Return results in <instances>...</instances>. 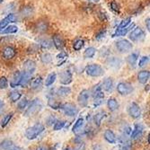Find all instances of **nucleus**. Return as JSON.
<instances>
[{
    "mask_svg": "<svg viewBox=\"0 0 150 150\" xmlns=\"http://www.w3.org/2000/svg\"><path fill=\"white\" fill-rule=\"evenodd\" d=\"M56 79H57V74H56L55 72L50 73V74L47 76V78H46L45 86H52L54 83H55Z\"/></svg>",
    "mask_w": 150,
    "mask_h": 150,
    "instance_id": "33",
    "label": "nucleus"
},
{
    "mask_svg": "<svg viewBox=\"0 0 150 150\" xmlns=\"http://www.w3.org/2000/svg\"><path fill=\"white\" fill-rule=\"evenodd\" d=\"M13 143L12 140L10 139H5L3 140L1 143H0V149H3V150H8L9 148H11L13 146Z\"/></svg>",
    "mask_w": 150,
    "mask_h": 150,
    "instance_id": "38",
    "label": "nucleus"
},
{
    "mask_svg": "<svg viewBox=\"0 0 150 150\" xmlns=\"http://www.w3.org/2000/svg\"><path fill=\"white\" fill-rule=\"evenodd\" d=\"M120 150H131V145L120 146Z\"/></svg>",
    "mask_w": 150,
    "mask_h": 150,
    "instance_id": "50",
    "label": "nucleus"
},
{
    "mask_svg": "<svg viewBox=\"0 0 150 150\" xmlns=\"http://www.w3.org/2000/svg\"><path fill=\"white\" fill-rule=\"evenodd\" d=\"M150 76V73L148 70H142L139 71V73L138 74V81L139 82L140 84L145 85L147 83V81L149 79Z\"/></svg>",
    "mask_w": 150,
    "mask_h": 150,
    "instance_id": "24",
    "label": "nucleus"
},
{
    "mask_svg": "<svg viewBox=\"0 0 150 150\" xmlns=\"http://www.w3.org/2000/svg\"><path fill=\"white\" fill-rule=\"evenodd\" d=\"M107 106H108L109 110H110L111 112H114V111L118 110L120 105H119V103L117 102L116 99L110 98V99L107 101Z\"/></svg>",
    "mask_w": 150,
    "mask_h": 150,
    "instance_id": "28",
    "label": "nucleus"
},
{
    "mask_svg": "<svg viewBox=\"0 0 150 150\" xmlns=\"http://www.w3.org/2000/svg\"><path fill=\"white\" fill-rule=\"evenodd\" d=\"M105 116H106L105 112H97L96 114L93 116V122H94V124L96 125L97 127H99L101 125L102 120L105 118Z\"/></svg>",
    "mask_w": 150,
    "mask_h": 150,
    "instance_id": "29",
    "label": "nucleus"
},
{
    "mask_svg": "<svg viewBox=\"0 0 150 150\" xmlns=\"http://www.w3.org/2000/svg\"><path fill=\"white\" fill-rule=\"evenodd\" d=\"M60 109L64 112V114H66L67 116H69V117H75L78 113V109L76 108V106L70 103L61 104Z\"/></svg>",
    "mask_w": 150,
    "mask_h": 150,
    "instance_id": "4",
    "label": "nucleus"
},
{
    "mask_svg": "<svg viewBox=\"0 0 150 150\" xmlns=\"http://www.w3.org/2000/svg\"><path fill=\"white\" fill-rule=\"evenodd\" d=\"M38 42H39L40 47H42V49H46V50L50 49L53 45L52 42L49 39H40Z\"/></svg>",
    "mask_w": 150,
    "mask_h": 150,
    "instance_id": "30",
    "label": "nucleus"
},
{
    "mask_svg": "<svg viewBox=\"0 0 150 150\" xmlns=\"http://www.w3.org/2000/svg\"><path fill=\"white\" fill-rule=\"evenodd\" d=\"M48 104L50 108L54 109V110H59L61 107V103L59 102H58L55 98L53 97H50L49 101H48Z\"/></svg>",
    "mask_w": 150,
    "mask_h": 150,
    "instance_id": "34",
    "label": "nucleus"
},
{
    "mask_svg": "<svg viewBox=\"0 0 150 150\" xmlns=\"http://www.w3.org/2000/svg\"><path fill=\"white\" fill-rule=\"evenodd\" d=\"M111 8H112L114 12L120 13V6H119V5H118L115 1H112V2L111 3Z\"/></svg>",
    "mask_w": 150,
    "mask_h": 150,
    "instance_id": "47",
    "label": "nucleus"
},
{
    "mask_svg": "<svg viewBox=\"0 0 150 150\" xmlns=\"http://www.w3.org/2000/svg\"><path fill=\"white\" fill-rule=\"evenodd\" d=\"M63 150H72L71 148H65V149H63Z\"/></svg>",
    "mask_w": 150,
    "mask_h": 150,
    "instance_id": "56",
    "label": "nucleus"
},
{
    "mask_svg": "<svg viewBox=\"0 0 150 150\" xmlns=\"http://www.w3.org/2000/svg\"><path fill=\"white\" fill-rule=\"evenodd\" d=\"M73 80V76L70 70H65L59 74V81L62 85H69Z\"/></svg>",
    "mask_w": 150,
    "mask_h": 150,
    "instance_id": "11",
    "label": "nucleus"
},
{
    "mask_svg": "<svg viewBox=\"0 0 150 150\" xmlns=\"http://www.w3.org/2000/svg\"><path fill=\"white\" fill-rule=\"evenodd\" d=\"M95 53H96V49L94 47H88L84 51V58L85 59H92L95 55Z\"/></svg>",
    "mask_w": 150,
    "mask_h": 150,
    "instance_id": "32",
    "label": "nucleus"
},
{
    "mask_svg": "<svg viewBox=\"0 0 150 150\" xmlns=\"http://www.w3.org/2000/svg\"><path fill=\"white\" fill-rule=\"evenodd\" d=\"M8 150H23V149L22 147H19V146H15L13 148H9Z\"/></svg>",
    "mask_w": 150,
    "mask_h": 150,
    "instance_id": "53",
    "label": "nucleus"
},
{
    "mask_svg": "<svg viewBox=\"0 0 150 150\" xmlns=\"http://www.w3.org/2000/svg\"><path fill=\"white\" fill-rule=\"evenodd\" d=\"M44 129H45V127L43 124L36 123L32 127L27 128V129L25 130V137L29 140L35 139L44 131Z\"/></svg>",
    "mask_w": 150,
    "mask_h": 150,
    "instance_id": "1",
    "label": "nucleus"
},
{
    "mask_svg": "<svg viewBox=\"0 0 150 150\" xmlns=\"http://www.w3.org/2000/svg\"><path fill=\"white\" fill-rule=\"evenodd\" d=\"M36 150H48V149H47V147H45V146H40L37 147V148H36Z\"/></svg>",
    "mask_w": 150,
    "mask_h": 150,
    "instance_id": "54",
    "label": "nucleus"
},
{
    "mask_svg": "<svg viewBox=\"0 0 150 150\" xmlns=\"http://www.w3.org/2000/svg\"><path fill=\"white\" fill-rule=\"evenodd\" d=\"M117 91L121 95H128L133 91V87L127 82H120L117 86Z\"/></svg>",
    "mask_w": 150,
    "mask_h": 150,
    "instance_id": "8",
    "label": "nucleus"
},
{
    "mask_svg": "<svg viewBox=\"0 0 150 150\" xmlns=\"http://www.w3.org/2000/svg\"><path fill=\"white\" fill-rule=\"evenodd\" d=\"M31 79H32L31 75L27 74L25 72H22V78H21V81H20V86L26 87L27 86L29 85Z\"/></svg>",
    "mask_w": 150,
    "mask_h": 150,
    "instance_id": "27",
    "label": "nucleus"
},
{
    "mask_svg": "<svg viewBox=\"0 0 150 150\" xmlns=\"http://www.w3.org/2000/svg\"><path fill=\"white\" fill-rule=\"evenodd\" d=\"M27 105H28V100H27L26 98H23L18 103V109L20 111H23L24 109L27 107Z\"/></svg>",
    "mask_w": 150,
    "mask_h": 150,
    "instance_id": "43",
    "label": "nucleus"
},
{
    "mask_svg": "<svg viewBox=\"0 0 150 150\" xmlns=\"http://www.w3.org/2000/svg\"><path fill=\"white\" fill-rule=\"evenodd\" d=\"M85 149V144L83 142H79L77 144V146L75 148V150H84Z\"/></svg>",
    "mask_w": 150,
    "mask_h": 150,
    "instance_id": "49",
    "label": "nucleus"
},
{
    "mask_svg": "<svg viewBox=\"0 0 150 150\" xmlns=\"http://www.w3.org/2000/svg\"><path fill=\"white\" fill-rule=\"evenodd\" d=\"M34 29L38 33H45L49 29V23L48 22L43 21V20L38 21L35 24Z\"/></svg>",
    "mask_w": 150,
    "mask_h": 150,
    "instance_id": "16",
    "label": "nucleus"
},
{
    "mask_svg": "<svg viewBox=\"0 0 150 150\" xmlns=\"http://www.w3.org/2000/svg\"><path fill=\"white\" fill-rule=\"evenodd\" d=\"M42 83H43V79L40 76H38L33 79H31L30 83H29V86L33 90H36V89H39L40 87H42Z\"/></svg>",
    "mask_w": 150,
    "mask_h": 150,
    "instance_id": "19",
    "label": "nucleus"
},
{
    "mask_svg": "<svg viewBox=\"0 0 150 150\" xmlns=\"http://www.w3.org/2000/svg\"><path fill=\"white\" fill-rule=\"evenodd\" d=\"M34 13V9L33 6H23L21 11H20V16L23 18H28V17H31Z\"/></svg>",
    "mask_w": 150,
    "mask_h": 150,
    "instance_id": "22",
    "label": "nucleus"
},
{
    "mask_svg": "<svg viewBox=\"0 0 150 150\" xmlns=\"http://www.w3.org/2000/svg\"><path fill=\"white\" fill-rule=\"evenodd\" d=\"M52 43L59 50H62L65 46V40L63 37L59 34H55L52 37Z\"/></svg>",
    "mask_w": 150,
    "mask_h": 150,
    "instance_id": "14",
    "label": "nucleus"
},
{
    "mask_svg": "<svg viewBox=\"0 0 150 150\" xmlns=\"http://www.w3.org/2000/svg\"><path fill=\"white\" fill-rule=\"evenodd\" d=\"M21 78H22V72L20 71H16L15 73L13 74V76H12V79L10 81V86L12 88H15V87H17L20 86V81H21Z\"/></svg>",
    "mask_w": 150,
    "mask_h": 150,
    "instance_id": "18",
    "label": "nucleus"
},
{
    "mask_svg": "<svg viewBox=\"0 0 150 150\" xmlns=\"http://www.w3.org/2000/svg\"><path fill=\"white\" fill-rule=\"evenodd\" d=\"M84 125V119L83 118H79L76 122L75 125L73 126V132L74 133H77Z\"/></svg>",
    "mask_w": 150,
    "mask_h": 150,
    "instance_id": "37",
    "label": "nucleus"
},
{
    "mask_svg": "<svg viewBox=\"0 0 150 150\" xmlns=\"http://www.w3.org/2000/svg\"><path fill=\"white\" fill-rule=\"evenodd\" d=\"M21 97H22V93L17 90H13L9 93V98L11 99V101L13 103H16V102L19 101L21 99Z\"/></svg>",
    "mask_w": 150,
    "mask_h": 150,
    "instance_id": "36",
    "label": "nucleus"
},
{
    "mask_svg": "<svg viewBox=\"0 0 150 150\" xmlns=\"http://www.w3.org/2000/svg\"><path fill=\"white\" fill-rule=\"evenodd\" d=\"M13 112H10V113H8L7 115H6L3 118V120L1 121V127L2 128H6L7 126V124L10 122V120L13 118Z\"/></svg>",
    "mask_w": 150,
    "mask_h": 150,
    "instance_id": "41",
    "label": "nucleus"
},
{
    "mask_svg": "<svg viewBox=\"0 0 150 150\" xmlns=\"http://www.w3.org/2000/svg\"><path fill=\"white\" fill-rule=\"evenodd\" d=\"M130 23H131V18H129V17L126 18L123 21H121V23L118 26V28H125V27H128Z\"/></svg>",
    "mask_w": 150,
    "mask_h": 150,
    "instance_id": "46",
    "label": "nucleus"
},
{
    "mask_svg": "<svg viewBox=\"0 0 150 150\" xmlns=\"http://www.w3.org/2000/svg\"><path fill=\"white\" fill-rule=\"evenodd\" d=\"M65 125H66L65 120H56L55 122H54L53 129L54 130H60L64 128Z\"/></svg>",
    "mask_w": 150,
    "mask_h": 150,
    "instance_id": "42",
    "label": "nucleus"
},
{
    "mask_svg": "<svg viewBox=\"0 0 150 150\" xmlns=\"http://www.w3.org/2000/svg\"><path fill=\"white\" fill-rule=\"evenodd\" d=\"M143 130H144V128L141 124H135L134 129L130 134V139H137L140 138L143 134Z\"/></svg>",
    "mask_w": 150,
    "mask_h": 150,
    "instance_id": "17",
    "label": "nucleus"
},
{
    "mask_svg": "<svg viewBox=\"0 0 150 150\" xmlns=\"http://www.w3.org/2000/svg\"><path fill=\"white\" fill-rule=\"evenodd\" d=\"M42 108V103L40 102V99L36 98L33 101H32L31 104L29 105V107L26 109V111L24 112V116L29 117V116H33L36 113H38Z\"/></svg>",
    "mask_w": 150,
    "mask_h": 150,
    "instance_id": "2",
    "label": "nucleus"
},
{
    "mask_svg": "<svg viewBox=\"0 0 150 150\" xmlns=\"http://www.w3.org/2000/svg\"><path fill=\"white\" fill-rule=\"evenodd\" d=\"M86 72L89 76L92 77H99L104 74V70L103 67L98 64H91L86 67Z\"/></svg>",
    "mask_w": 150,
    "mask_h": 150,
    "instance_id": "3",
    "label": "nucleus"
},
{
    "mask_svg": "<svg viewBox=\"0 0 150 150\" xmlns=\"http://www.w3.org/2000/svg\"><path fill=\"white\" fill-rule=\"evenodd\" d=\"M128 112L133 119H139L141 116V109L137 103H131L128 107Z\"/></svg>",
    "mask_w": 150,
    "mask_h": 150,
    "instance_id": "7",
    "label": "nucleus"
},
{
    "mask_svg": "<svg viewBox=\"0 0 150 150\" xmlns=\"http://www.w3.org/2000/svg\"><path fill=\"white\" fill-rule=\"evenodd\" d=\"M113 86H114V84H113L112 78L107 77L103 80L101 87H102V89H103L106 92H112L113 90Z\"/></svg>",
    "mask_w": 150,
    "mask_h": 150,
    "instance_id": "21",
    "label": "nucleus"
},
{
    "mask_svg": "<svg viewBox=\"0 0 150 150\" xmlns=\"http://www.w3.org/2000/svg\"><path fill=\"white\" fill-rule=\"evenodd\" d=\"M105 31H102L101 33H99L98 34H97V36H96V39L97 40H100V39H102V38H103L104 37V35H105Z\"/></svg>",
    "mask_w": 150,
    "mask_h": 150,
    "instance_id": "51",
    "label": "nucleus"
},
{
    "mask_svg": "<svg viewBox=\"0 0 150 150\" xmlns=\"http://www.w3.org/2000/svg\"><path fill=\"white\" fill-rule=\"evenodd\" d=\"M36 70V63L32 59H27L23 62V72L33 75Z\"/></svg>",
    "mask_w": 150,
    "mask_h": 150,
    "instance_id": "12",
    "label": "nucleus"
},
{
    "mask_svg": "<svg viewBox=\"0 0 150 150\" xmlns=\"http://www.w3.org/2000/svg\"><path fill=\"white\" fill-rule=\"evenodd\" d=\"M116 48L118 51L120 53H127L133 49V45L129 40L123 39V40H118L116 42Z\"/></svg>",
    "mask_w": 150,
    "mask_h": 150,
    "instance_id": "5",
    "label": "nucleus"
},
{
    "mask_svg": "<svg viewBox=\"0 0 150 150\" xmlns=\"http://www.w3.org/2000/svg\"><path fill=\"white\" fill-rule=\"evenodd\" d=\"M92 95L94 100H101L104 98V94L103 92V89L101 87L100 84H97L96 86H94L92 89Z\"/></svg>",
    "mask_w": 150,
    "mask_h": 150,
    "instance_id": "15",
    "label": "nucleus"
},
{
    "mask_svg": "<svg viewBox=\"0 0 150 150\" xmlns=\"http://www.w3.org/2000/svg\"><path fill=\"white\" fill-rule=\"evenodd\" d=\"M8 87V80L6 76L0 77V89H6Z\"/></svg>",
    "mask_w": 150,
    "mask_h": 150,
    "instance_id": "44",
    "label": "nucleus"
},
{
    "mask_svg": "<svg viewBox=\"0 0 150 150\" xmlns=\"http://www.w3.org/2000/svg\"><path fill=\"white\" fill-rule=\"evenodd\" d=\"M88 100H89V91L86 89L82 90L78 96H77V102L81 107H86L88 104Z\"/></svg>",
    "mask_w": 150,
    "mask_h": 150,
    "instance_id": "10",
    "label": "nucleus"
},
{
    "mask_svg": "<svg viewBox=\"0 0 150 150\" xmlns=\"http://www.w3.org/2000/svg\"><path fill=\"white\" fill-rule=\"evenodd\" d=\"M16 50L13 47H12V46L6 47L2 51V56L6 60L13 59V58L16 57Z\"/></svg>",
    "mask_w": 150,
    "mask_h": 150,
    "instance_id": "13",
    "label": "nucleus"
},
{
    "mask_svg": "<svg viewBox=\"0 0 150 150\" xmlns=\"http://www.w3.org/2000/svg\"><path fill=\"white\" fill-rule=\"evenodd\" d=\"M57 58H58V59H62L63 61H65V59L67 58V54L65 51H61L57 56Z\"/></svg>",
    "mask_w": 150,
    "mask_h": 150,
    "instance_id": "48",
    "label": "nucleus"
},
{
    "mask_svg": "<svg viewBox=\"0 0 150 150\" xmlns=\"http://www.w3.org/2000/svg\"><path fill=\"white\" fill-rule=\"evenodd\" d=\"M145 37H146L145 32L140 28V27H136V28L130 33V35H129V39L134 42H142V40L145 39Z\"/></svg>",
    "mask_w": 150,
    "mask_h": 150,
    "instance_id": "6",
    "label": "nucleus"
},
{
    "mask_svg": "<svg viewBox=\"0 0 150 150\" xmlns=\"http://www.w3.org/2000/svg\"><path fill=\"white\" fill-rule=\"evenodd\" d=\"M40 61H42L45 65L50 64L52 61V56H51V54H50V53H44V54H42V57H40Z\"/></svg>",
    "mask_w": 150,
    "mask_h": 150,
    "instance_id": "40",
    "label": "nucleus"
},
{
    "mask_svg": "<svg viewBox=\"0 0 150 150\" xmlns=\"http://www.w3.org/2000/svg\"><path fill=\"white\" fill-rule=\"evenodd\" d=\"M138 59H139V53L133 52L127 57V63L132 67V69H135L136 65H137Z\"/></svg>",
    "mask_w": 150,
    "mask_h": 150,
    "instance_id": "23",
    "label": "nucleus"
},
{
    "mask_svg": "<svg viewBox=\"0 0 150 150\" xmlns=\"http://www.w3.org/2000/svg\"><path fill=\"white\" fill-rule=\"evenodd\" d=\"M56 93L59 97H65V96H67V95L71 93V89L67 86H61V87H59L57 89Z\"/></svg>",
    "mask_w": 150,
    "mask_h": 150,
    "instance_id": "26",
    "label": "nucleus"
},
{
    "mask_svg": "<svg viewBox=\"0 0 150 150\" xmlns=\"http://www.w3.org/2000/svg\"><path fill=\"white\" fill-rule=\"evenodd\" d=\"M89 2H93V3H98L100 0H88Z\"/></svg>",
    "mask_w": 150,
    "mask_h": 150,
    "instance_id": "55",
    "label": "nucleus"
},
{
    "mask_svg": "<svg viewBox=\"0 0 150 150\" xmlns=\"http://www.w3.org/2000/svg\"><path fill=\"white\" fill-rule=\"evenodd\" d=\"M134 27V24H129L128 27H125V28H118L116 31H115V33H113V35H112V37H120V36H125L128 33H129V31L131 29V28H133Z\"/></svg>",
    "mask_w": 150,
    "mask_h": 150,
    "instance_id": "25",
    "label": "nucleus"
},
{
    "mask_svg": "<svg viewBox=\"0 0 150 150\" xmlns=\"http://www.w3.org/2000/svg\"><path fill=\"white\" fill-rule=\"evenodd\" d=\"M107 64H108L109 67H119L120 65L121 64V60H120V59H118V58L112 57V58L108 59Z\"/></svg>",
    "mask_w": 150,
    "mask_h": 150,
    "instance_id": "35",
    "label": "nucleus"
},
{
    "mask_svg": "<svg viewBox=\"0 0 150 150\" xmlns=\"http://www.w3.org/2000/svg\"><path fill=\"white\" fill-rule=\"evenodd\" d=\"M150 18L149 17H147L146 18V29H147V31H150Z\"/></svg>",
    "mask_w": 150,
    "mask_h": 150,
    "instance_id": "52",
    "label": "nucleus"
},
{
    "mask_svg": "<svg viewBox=\"0 0 150 150\" xmlns=\"http://www.w3.org/2000/svg\"><path fill=\"white\" fill-rule=\"evenodd\" d=\"M148 62H149V57H148V56H143V57H141V59H139V67H143L146 66V64H148Z\"/></svg>",
    "mask_w": 150,
    "mask_h": 150,
    "instance_id": "45",
    "label": "nucleus"
},
{
    "mask_svg": "<svg viewBox=\"0 0 150 150\" xmlns=\"http://www.w3.org/2000/svg\"><path fill=\"white\" fill-rule=\"evenodd\" d=\"M84 45H85V40H82V39H77L73 44V48L75 50L78 51V50H82V48L84 47Z\"/></svg>",
    "mask_w": 150,
    "mask_h": 150,
    "instance_id": "39",
    "label": "nucleus"
},
{
    "mask_svg": "<svg viewBox=\"0 0 150 150\" xmlns=\"http://www.w3.org/2000/svg\"><path fill=\"white\" fill-rule=\"evenodd\" d=\"M17 21H18V18L16 15H13L12 13H8L3 20L0 21V33H1L10 23H16Z\"/></svg>",
    "mask_w": 150,
    "mask_h": 150,
    "instance_id": "9",
    "label": "nucleus"
},
{
    "mask_svg": "<svg viewBox=\"0 0 150 150\" xmlns=\"http://www.w3.org/2000/svg\"><path fill=\"white\" fill-rule=\"evenodd\" d=\"M2 2H3V0H0V4H1Z\"/></svg>",
    "mask_w": 150,
    "mask_h": 150,
    "instance_id": "57",
    "label": "nucleus"
},
{
    "mask_svg": "<svg viewBox=\"0 0 150 150\" xmlns=\"http://www.w3.org/2000/svg\"><path fill=\"white\" fill-rule=\"evenodd\" d=\"M18 32V27L16 25H7L6 28L0 33V34H10V33H16Z\"/></svg>",
    "mask_w": 150,
    "mask_h": 150,
    "instance_id": "31",
    "label": "nucleus"
},
{
    "mask_svg": "<svg viewBox=\"0 0 150 150\" xmlns=\"http://www.w3.org/2000/svg\"><path fill=\"white\" fill-rule=\"evenodd\" d=\"M103 137H104V139L107 142L111 143V144H115L117 142V137H116V135L111 129H106L104 131Z\"/></svg>",
    "mask_w": 150,
    "mask_h": 150,
    "instance_id": "20",
    "label": "nucleus"
}]
</instances>
